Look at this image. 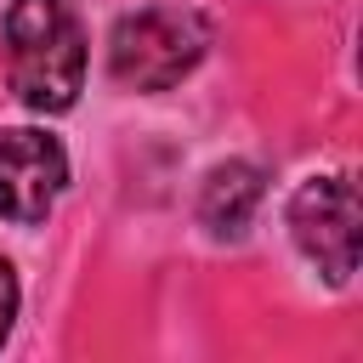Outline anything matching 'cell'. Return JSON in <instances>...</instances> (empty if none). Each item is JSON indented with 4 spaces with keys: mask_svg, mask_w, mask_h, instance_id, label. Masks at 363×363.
Wrapping results in <instances>:
<instances>
[{
    "mask_svg": "<svg viewBox=\"0 0 363 363\" xmlns=\"http://www.w3.org/2000/svg\"><path fill=\"white\" fill-rule=\"evenodd\" d=\"M6 79L23 108L62 113L85 85V23L68 0H11L6 6Z\"/></svg>",
    "mask_w": 363,
    "mask_h": 363,
    "instance_id": "6da1fadb",
    "label": "cell"
},
{
    "mask_svg": "<svg viewBox=\"0 0 363 363\" xmlns=\"http://www.w3.org/2000/svg\"><path fill=\"white\" fill-rule=\"evenodd\" d=\"M210 51V23L193 6H142L125 11L108 34V74L125 91H170Z\"/></svg>",
    "mask_w": 363,
    "mask_h": 363,
    "instance_id": "7a4b0ae2",
    "label": "cell"
},
{
    "mask_svg": "<svg viewBox=\"0 0 363 363\" xmlns=\"http://www.w3.org/2000/svg\"><path fill=\"white\" fill-rule=\"evenodd\" d=\"M357 182L346 170L312 176L289 199V238L329 284H346L357 272Z\"/></svg>",
    "mask_w": 363,
    "mask_h": 363,
    "instance_id": "3957f363",
    "label": "cell"
},
{
    "mask_svg": "<svg viewBox=\"0 0 363 363\" xmlns=\"http://www.w3.org/2000/svg\"><path fill=\"white\" fill-rule=\"evenodd\" d=\"M68 187V153L51 130L11 125L0 130V216L17 227H40Z\"/></svg>",
    "mask_w": 363,
    "mask_h": 363,
    "instance_id": "277c9868",
    "label": "cell"
},
{
    "mask_svg": "<svg viewBox=\"0 0 363 363\" xmlns=\"http://www.w3.org/2000/svg\"><path fill=\"white\" fill-rule=\"evenodd\" d=\"M261 210V170L250 159H227L204 176V193H199V221L216 233V238H238Z\"/></svg>",
    "mask_w": 363,
    "mask_h": 363,
    "instance_id": "5b68a950",
    "label": "cell"
},
{
    "mask_svg": "<svg viewBox=\"0 0 363 363\" xmlns=\"http://www.w3.org/2000/svg\"><path fill=\"white\" fill-rule=\"evenodd\" d=\"M11 318H17V272H11V261L0 255V346H6V335H11Z\"/></svg>",
    "mask_w": 363,
    "mask_h": 363,
    "instance_id": "8992f818",
    "label": "cell"
}]
</instances>
